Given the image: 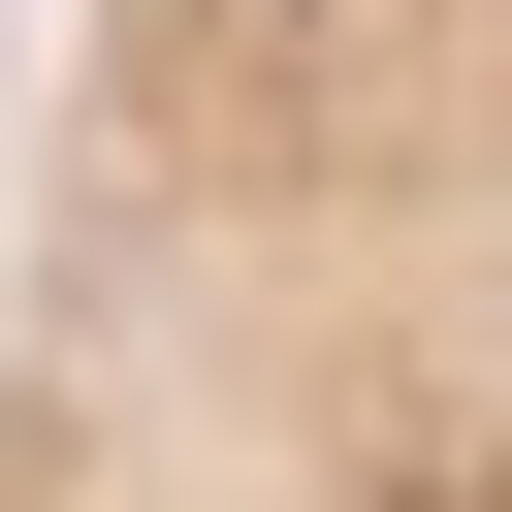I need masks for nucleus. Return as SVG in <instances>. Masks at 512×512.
<instances>
[{
	"label": "nucleus",
	"instance_id": "f257e3e1",
	"mask_svg": "<svg viewBox=\"0 0 512 512\" xmlns=\"http://www.w3.org/2000/svg\"><path fill=\"white\" fill-rule=\"evenodd\" d=\"M0 512H512V0H64Z\"/></svg>",
	"mask_w": 512,
	"mask_h": 512
}]
</instances>
